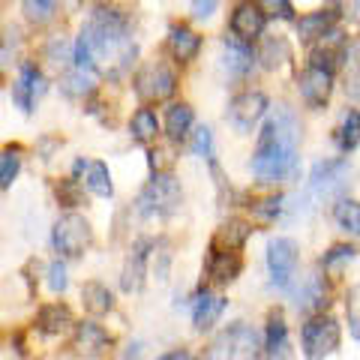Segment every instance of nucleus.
Returning <instances> with one entry per match:
<instances>
[{
    "label": "nucleus",
    "mask_w": 360,
    "mask_h": 360,
    "mask_svg": "<svg viewBox=\"0 0 360 360\" xmlns=\"http://www.w3.org/2000/svg\"><path fill=\"white\" fill-rule=\"evenodd\" d=\"M297 120L285 105L267 117L264 129L258 132V148L252 156V174L262 184H279L297 172Z\"/></svg>",
    "instance_id": "1"
},
{
    "label": "nucleus",
    "mask_w": 360,
    "mask_h": 360,
    "mask_svg": "<svg viewBox=\"0 0 360 360\" xmlns=\"http://www.w3.org/2000/svg\"><path fill=\"white\" fill-rule=\"evenodd\" d=\"M180 198H184L180 180L168 172H156L139 193L135 207H139V213L148 219H156V217L162 219V217H172V213L180 207Z\"/></svg>",
    "instance_id": "2"
},
{
    "label": "nucleus",
    "mask_w": 360,
    "mask_h": 360,
    "mask_svg": "<svg viewBox=\"0 0 360 360\" xmlns=\"http://www.w3.org/2000/svg\"><path fill=\"white\" fill-rule=\"evenodd\" d=\"M51 243L54 250L66 258H78L82 252L90 250V243H94V229H90V222L84 217H78V213H66L54 222V231H51Z\"/></svg>",
    "instance_id": "3"
},
{
    "label": "nucleus",
    "mask_w": 360,
    "mask_h": 360,
    "mask_svg": "<svg viewBox=\"0 0 360 360\" xmlns=\"http://www.w3.org/2000/svg\"><path fill=\"white\" fill-rule=\"evenodd\" d=\"M300 342H303V354L309 360H324L340 348V324L330 315H315V319L303 324Z\"/></svg>",
    "instance_id": "4"
},
{
    "label": "nucleus",
    "mask_w": 360,
    "mask_h": 360,
    "mask_svg": "<svg viewBox=\"0 0 360 360\" xmlns=\"http://www.w3.org/2000/svg\"><path fill=\"white\" fill-rule=\"evenodd\" d=\"M213 357L217 360H255L258 357V333L243 321H234L225 328L217 342H213Z\"/></svg>",
    "instance_id": "5"
},
{
    "label": "nucleus",
    "mask_w": 360,
    "mask_h": 360,
    "mask_svg": "<svg viewBox=\"0 0 360 360\" xmlns=\"http://www.w3.org/2000/svg\"><path fill=\"white\" fill-rule=\"evenodd\" d=\"M135 90H139V96L148 99V103H162V99L174 96L177 78L165 63H148L139 72V78H135Z\"/></svg>",
    "instance_id": "6"
},
{
    "label": "nucleus",
    "mask_w": 360,
    "mask_h": 360,
    "mask_svg": "<svg viewBox=\"0 0 360 360\" xmlns=\"http://www.w3.org/2000/svg\"><path fill=\"white\" fill-rule=\"evenodd\" d=\"M267 267L270 276H274V285L288 288L291 276L297 270V243L291 238H276L267 246Z\"/></svg>",
    "instance_id": "7"
},
{
    "label": "nucleus",
    "mask_w": 360,
    "mask_h": 360,
    "mask_svg": "<svg viewBox=\"0 0 360 360\" xmlns=\"http://www.w3.org/2000/svg\"><path fill=\"white\" fill-rule=\"evenodd\" d=\"M300 96L309 108H324L330 103V94H333V72L324 70V66H315L309 63L307 70L300 72Z\"/></svg>",
    "instance_id": "8"
},
{
    "label": "nucleus",
    "mask_w": 360,
    "mask_h": 360,
    "mask_svg": "<svg viewBox=\"0 0 360 360\" xmlns=\"http://www.w3.org/2000/svg\"><path fill=\"white\" fill-rule=\"evenodd\" d=\"M267 111V96L258 94V90H246V94H238L229 105V120L231 127H238L240 132H250L258 120L264 117Z\"/></svg>",
    "instance_id": "9"
},
{
    "label": "nucleus",
    "mask_w": 360,
    "mask_h": 360,
    "mask_svg": "<svg viewBox=\"0 0 360 360\" xmlns=\"http://www.w3.org/2000/svg\"><path fill=\"white\" fill-rule=\"evenodd\" d=\"M148 255H150V240H135L132 250L123 262V274H120V285L123 291H141L144 288V276H148Z\"/></svg>",
    "instance_id": "10"
},
{
    "label": "nucleus",
    "mask_w": 360,
    "mask_h": 360,
    "mask_svg": "<svg viewBox=\"0 0 360 360\" xmlns=\"http://www.w3.org/2000/svg\"><path fill=\"white\" fill-rule=\"evenodd\" d=\"M42 94H45V78H42V72H39L33 63H25V66H21L18 82H15V87H13L15 105L25 111V115H30L33 103H37V96H42Z\"/></svg>",
    "instance_id": "11"
},
{
    "label": "nucleus",
    "mask_w": 360,
    "mask_h": 360,
    "mask_svg": "<svg viewBox=\"0 0 360 360\" xmlns=\"http://www.w3.org/2000/svg\"><path fill=\"white\" fill-rule=\"evenodd\" d=\"M264 13L258 9V4H252V0H246V4H240L238 9L231 13V33L234 37H240L246 42H252L262 37L264 30Z\"/></svg>",
    "instance_id": "12"
},
{
    "label": "nucleus",
    "mask_w": 360,
    "mask_h": 360,
    "mask_svg": "<svg viewBox=\"0 0 360 360\" xmlns=\"http://www.w3.org/2000/svg\"><path fill=\"white\" fill-rule=\"evenodd\" d=\"M111 345V336L99 328L96 321H82L75 328V340H72V348L78 354L84 357H99Z\"/></svg>",
    "instance_id": "13"
},
{
    "label": "nucleus",
    "mask_w": 360,
    "mask_h": 360,
    "mask_svg": "<svg viewBox=\"0 0 360 360\" xmlns=\"http://www.w3.org/2000/svg\"><path fill=\"white\" fill-rule=\"evenodd\" d=\"M225 297L213 295V291H198V297L193 303V321H195V330H210L213 324L219 321V315L225 312Z\"/></svg>",
    "instance_id": "14"
},
{
    "label": "nucleus",
    "mask_w": 360,
    "mask_h": 360,
    "mask_svg": "<svg viewBox=\"0 0 360 360\" xmlns=\"http://www.w3.org/2000/svg\"><path fill=\"white\" fill-rule=\"evenodd\" d=\"M168 51H172V58L180 63L195 60V54L201 51V37L193 27H184V25L172 27V33H168Z\"/></svg>",
    "instance_id": "15"
},
{
    "label": "nucleus",
    "mask_w": 360,
    "mask_h": 360,
    "mask_svg": "<svg viewBox=\"0 0 360 360\" xmlns=\"http://www.w3.org/2000/svg\"><path fill=\"white\" fill-rule=\"evenodd\" d=\"M240 267H243V262H240L238 250H210L207 274L213 276V283H231V279H238Z\"/></svg>",
    "instance_id": "16"
},
{
    "label": "nucleus",
    "mask_w": 360,
    "mask_h": 360,
    "mask_svg": "<svg viewBox=\"0 0 360 360\" xmlns=\"http://www.w3.org/2000/svg\"><path fill=\"white\" fill-rule=\"evenodd\" d=\"M267 357L270 360H291V342H288V324L283 315H270L267 321Z\"/></svg>",
    "instance_id": "17"
},
{
    "label": "nucleus",
    "mask_w": 360,
    "mask_h": 360,
    "mask_svg": "<svg viewBox=\"0 0 360 360\" xmlns=\"http://www.w3.org/2000/svg\"><path fill=\"white\" fill-rule=\"evenodd\" d=\"M348 172V162L345 160H328V162H319L312 168V189L315 193H330L342 184V177Z\"/></svg>",
    "instance_id": "18"
},
{
    "label": "nucleus",
    "mask_w": 360,
    "mask_h": 360,
    "mask_svg": "<svg viewBox=\"0 0 360 360\" xmlns=\"http://www.w3.org/2000/svg\"><path fill=\"white\" fill-rule=\"evenodd\" d=\"M333 25H336V13H333V9H319V13L300 15V21H297V33H300V39L315 42V39H321Z\"/></svg>",
    "instance_id": "19"
},
{
    "label": "nucleus",
    "mask_w": 360,
    "mask_h": 360,
    "mask_svg": "<svg viewBox=\"0 0 360 360\" xmlns=\"http://www.w3.org/2000/svg\"><path fill=\"white\" fill-rule=\"evenodd\" d=\"M328 297H330V291H328V285L321 283V276H309L307 285L297 288V309H303V312H321L330 303Z\"/></svg>",
    "instance_id": "20"
},
{
    "label": "nucleus",
    "mask_w": 360,
    "mask_h": 360,
    "mask_svg": "<svg viewBox=\"0 0 360 360\" xmlns=\"http://www.w3.org/2000/svg\"><path fill=\"white\" fill-rule=\"evenodd\" d=\"M225 54H229V70L234 75H243V72H250L252 70V63H255V54L250 49V42L240 39V37H225Z\"/></svg>",
    "instance_id": "21"
},
{
    "label": "nucleus",
    "mask_w": 360,
    "mask_h": 360,
    "mask_svg": "<svg viewBox=\"0 0 360 360\" xmlns=\"http://www.w3.org/2000/svg\"><path fill=\"white\" fill-rule=\"evenodd\" d=\"M250 234H252L250 222L231 219V222H225L222 229L217 231V238H213V250H240Z\"/></svg>",
    "instance_id": "22"
},
{
    "label": "nucleus",
    "mask_w": 360,
    "mask_h": 360,
    "mask_svg": "<svg viewBox=\"0 0 360 360\" xmlns=\"http://www.w3.org/2000/svg\"><path fill=\"white\" fill-rule=\"evenodd\" d=\"M82 303L90 315H105V312H111V307H115V295H111L108 285H103V283H84Z\"/></svg>",
    "instance_id": "23"
},
{
    "label": "nucleus",
    "mask_w": 360,
    "mask_h": 360,
    "mask_svg": "<svg viewBox=\"0 0 360 360\" xmlns=\"http://www.w3.org/2000/svg\"><path fill=\"white\" fill-rule=\"evenodd\" d=\"M84 186L99 198L115 195V184H111V172L105 162H87L84 165Z\"/></svg>",
    "instance_id": "24"
},
{
    "label": "nucleus",
    "mask_w": 360,
    "mask_h": 360,
    "mask_svg": "<svg viewBox=\"0 0 360 360\" xmlns=\"http://www.w3.org/2000/svg\"><path fill=\"white\" fill-rule=\"evenodd\" d=\"M129 132L139 144H150V141H156V135H160V120H156L150 108H139L129 120Z\"/></svg>",
    "instance_id": "25"
},
{
    "label": "nucleus",
    "mask_w": 360,
    "mask_h": 360,
    "mask_svg": "<svg viewBox=\"0 0 360 360\" xmlns=\"http://www.w3.org/2000/svg\"><path fill=\"white\" fill-rule=\"evenodd\" d=\"M189 129H193V108L189 105H172L168 108V115H165V132H168V139L172 141H184Z\"/></svg>",
    "instance_id": "26"
},
{
    "label": "nucleus",
    "mask_w": 360,
    "mask_h": 360,
    "mask_svg": "<svg viewBox=\"0 0 360 360\" xmlns=\"http://www.w3.org/2000/svg\"><path fill=\"white\" fill-rule=\"evenodd\" d=\"M72 324V312L63 303H51V307L39 309V330L42 333H63Z\"/></svg>",
    "instance_id": "27"
},
{
    "label": "nucleus",
    "mask_w": 360,
    "mask_h": 360,
    "mask_svg": "<svg viewBox=\"0 0 360 360\" xmlns=\"http://www.w3.org/2000/svg\"><path fill=\"white\" fill-rule=\"evenodd\" d=\"M333 219H336V225H340L342 231L360 238V205H357L354 198H340V201H336Z\"/></svg>",
    "instance_id": "28"
},
{
    "label": "nucleus",
    "mask_w": 360,
    "mask_h": 360,
    "mask_svg": "<svg viewBox=\"0 0 360 360\" xmlns=\"http://www.w3.org/2000/svg\"><path fill=\"white\" fill-rule=\"evenodd\" d=\"M336 141H340V150H354L357 144H360V111L352 108L348 115L342 117V127L340 132H336Z\"/></svg>",
    "instance_id": "29"
},
{
    "label": "nucleus",
    "mask_w": 360,
    "mask_h": 360,
    "mask_svg": "<svg viewBox=\"0 0 360 360\" xmlns=\"http://www.w3.org/2000/svg\"><path fill=\"white\" fill-rule=\"evenodd\" d=\"M21 172V148H4L0 150V189H9Z\"/></svg>",
    "instance_id": "30"
},
{
    "label": "nucleus",
    "mask_w": 360,
    "mask_h": 360,
    "mask_svg": "<svg viewBox=\"0 0 360 360\" xmlns=\"http://www.w3.org/2000/svg\"><path fill=\"white\" fill-rule=\"evenodd\" d=\"M258 60H262L267 70H276V66H283L288 60V45L283 39H267L262 45V51H258Z\"/></svg>",
    "instance_id": "31"
},
{
    "label": "nucleus",
    "mask_w": 360,
    "mask_h": 360,
    "mask_svg": "<svg viewBox=\"0 0 360 360\" xmlns=\"http://www.w3.org/2000/svg\"><path fill=\"white\" fill-rule=\"evenodd\" d=\"M54 6H58V0H21L25 18L33 21V25H45L54 15Z\"/></svg>",
    "instance_id": "32"
},
{
    "label": "nucleus",
    "mask_w": 360,
    "mask_h": 360,
    "mask_svg": "<svg viewBox=\"0 0 360 360\" xmlns=\"http://www.w3.org/2000/svg\"><path fill=\"white\" fill-rule=\"evenodd\" d=\"M94 90V78H90V70H78L75 75L63 78V94L66 96H87Z\"/></svg>",
    "instance_id": "33"
},
{
    "label": "nucleus",
    "mask_w": 360,
    "mask_h": 360,
    "mask_svg": "<svg viewBox=\"0 0 360 360\" xmlns=\"http://www.w3.org/2000/svg\"><path fill=\"white\" fill-rule=\"evenodd\" d=\"M255 4L270 18H283V21L295 18V6H291V0H255Z\"/></svg>",
    "instance_id": "34"
},
{
    "label": "nucleus",
    "mask_w": 360,
    "mask_h": 360,
    "mask_svg": "<svg viewBox=\"0 0 360 360\" xmlns=\"http://www.w3.org/2000/svg\"><path fill=\"white\" fill-rule=\"evenodd\" d=\"M58 198H60V205H63V207L82 205V186H78V180H75V177L60 180V184H58Z\"/></svg>",
    "instance_id": "35"
},
{
    "label": "nucleus",
    "mask_w": 360,
    "mask_h": 360,
    "mask_svg": "<svg viewBox=\"0 0 360 360\" xmlns=\"http://www.w3.org/2000/svg\"><path fill=\"white\" fill-rule=\"evenodd\" d=\"M345 309H348V328H352V333L360 340V285H354L352 291H348Z\"/></svg>",
    "instance_id": "36"
},
{
    "label": "nucleus",
    "mask_w": 360,
    "mask_h": 360,
    "mask_svg": "<svg viewBox=\"0 0 360 360\" xmlns=\"http://www.w3.org/2000/svg\"><path fill=\"white\" fill-rule=\"evenodd\" d=\"M66 285H70V279H66L63 262H51V264H49V288L54 291V295H63Z\"/></svg>",
    "instance_id": "37"
},
{
    "label": "nucleus",
    "mask_w": 360,
    "mask_h": 360,
    "mask_svg": "<svg viewBox=\"0 0 360 360\" xmlns=\"http://www.w3.org/2000/svg\"><path fill=\"white\" fill-rule=\"evenodd\" d=\"M252 210H255V217H262V219H276L279 213H283V195H274V198L258 201Z\"/></svg>",
    "instance_id": "38"
},
{
    "label": "nucleus",
    "mask_w": 360,
    "mask_h": 360,
    "mask_svg": "<svg viewBox=\"0 0 360 360\" xmlns=\"http://www.w3.org/2000/svg\"><path fill=\"white\" fill-rule=\"evenodd\" d=\"M352 258H354V246H333V250L321 258V264H324V270H330L342 262H352Z\"/></svg>",
    "instance_id": "39"
},
{
    "label": "nucleus",
    "mask_w": 360,
    "mask_h": 360,
    "mask_svg": "<svg viewBox=\"0 0 360 360\" xmlns=\"http://www.w3.org/2000/svg\"><path fill=\"white\" fill-rule=\"evenodd\" d=\"M193 150L198 153V156H213V135H210V129L207 127H201L198 132H195V141H193Z\"/></svg>",
    "instance_id": "40"
},
{
    "label": "nucleus",
    "mask_w": 360,
    "mask_h": 360,
    "mask_svg": "<svg viewBox=\"0 0 360 360\" xmlns=\"http://www.w3.org/2000/svg\"><path fill=\"white\" fill-rule=\"evenodd\" d=\"M213 9H217V0H193V13L198 18H207Z\"/></svg>",
    "instance_id": "41"
},
{
    "label": "nucleus",
    "mask_w": 360,
    "mask_h": 360,
    "mask_svg": "<svg viewBox=\"0 0 360 360\" xmlns=\"http://www.w3.org/2000/svg\"><path fill=\"white\" fill-rule=\"evenodd\" d=\"M160 360H189V354L184 352V348H177V352H168V354H162Z\"/></svg>",
    "instance_id": "42"
},
{
    "label": "nucleus",
    "mask_w": 360,
    "mask_h": 360,
    "mask_svg": "<svg viewBox=\"0 0 360 360\" xmlns=\"http://www.w3.org/2000/svg\"><path fill=\"white\" fill-rule=\"evenodd\" d=\"M66 4H70V9H78L82 6V0H66Z\"/></svg>",
    "instance_id": "43"
}]
</instances>
